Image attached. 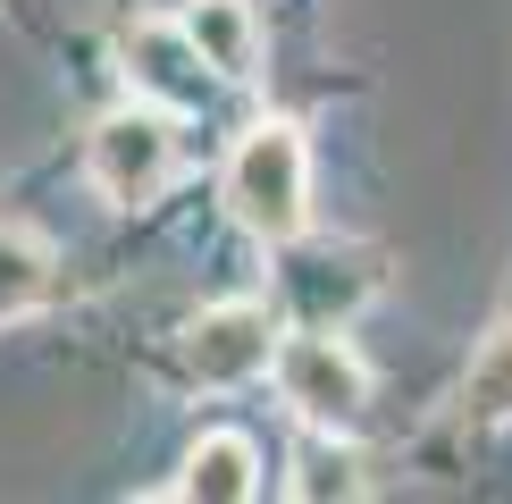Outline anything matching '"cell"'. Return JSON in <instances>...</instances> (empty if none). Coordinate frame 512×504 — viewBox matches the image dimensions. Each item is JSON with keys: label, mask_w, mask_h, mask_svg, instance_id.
Returning a JSON list of instances; mask_svg holds the SVG:
<instances>
[{"label": "cell", "mask_w": 512, "mask_h": 504, "mask_svg": "<svg viewBox=\"0 0 512 504\" xmlns=\"http://www.w3.org/2000/svg\"><path fill=\"white\" fill-rule=\"evenodd\" d=\"M219 194H227V210H236L244 236L294 244L311 227V152H303V126H286V118L244 126V143L227 152Z\"/></svg>", "instance_id": "6da1fadb"}, {"label": "cell", "mask_w": 512, "mask_h": 504, "mask_svg": "<svg viewBox=\"0 0 512 504\" xmlns=\"http://www.w3.org/2000/svg\"><path fill=\"white\" fill-rule=\"evenodd\" d=\"M84 177H93L101 202L143 210L168 177H177V126H168V110H152V101L110 110L93 135H84Z\"/></svg>", "instance_id": "3957f363"}, {"label": "cell", "mask_w": 512, "mask_h": 504, "mask_svg": "<svg viewBox=\"0 0 512 504\" xmlns=\"http://www.w3.org/2000/svg\"><path fill=\"white\" fill-rule=\"evenodd\" d=\"M118 51H126L135 101H152V110H168V118H194L210 101V84H219V68L202 59V42L185 34V17H177V26H168V17H135Z\"/></svg>", "instance_id": "277c9868"}, {"label": "cell", "mask_w": 512, "mask_h": 504, "mask_svg": "<svg viewBox=\"0 0 512 504\" xmlns=\"http://www.w3.org/2000/svg\"><path fill=\"white\" fill-rule=\"evenodd\" d=\"M462 412H471L479 429H504V420H512V328H496V336L471 353V378H462Z\"/></svg>", "instance_id": "ba28073f"}, {"label": "cell", "mask_w": 512, "mask_h": 504, "mask_svg": "<svg viewBox=\"0 0 512 504\" xmlns=\"http://www.w3.org/2000/svg\"><path fill=\"white\" fill-rule=\"evenodd\" d=\"M269 378H277V395H286V412L311 420V429H353L361 404H370V370H361V353H353L336 328L277 336Z\"/></svg>", "instance_id": "7a4b0ae2"}, {"label": "cell", "mask_w": 512, "mask_h": 504, "mask_svg": "<svg viewBox=\"0 0 512 504\" xmlns=\"http://www.w3.org/2000/svg\"><path fill=\"white\" fill-rule=\"evenodd\" d=\"M168 496H194V504H244V496H261V446H252L244 429L194 437V454H185V471H177Z\"/></svg>", "instance_id": "8992f818"}, {"label": "cell", "mask_w": 512, "mask_h": 504, "mask_svg": "<svg viewBox=\"0 0 512 504\" xmlns=\"http://www.w3.org/2000/svg\"><path fill=\"white\" fill-rule=\"evenodd\" d=\"M42 286H51V244L34 227H0V320H17Z\"/></svg>", "instance_id": "9c48e42d"}, {"label": "cell", "mask_w": 512, "mask_h": 504, "mask_svg": "<svg viewBox=\"0 0 512 504\" xmlns=\"http://www.w3.org/2000/svg\"><path fill=\"white\" fill-rule=\"evenodd\" d=\"M286 488L294 496H361V479L345 454H303V479H286Z\"/></svg>", "instance_id": "30bf717a"}, {"label": "cell", "mask_w": 512, "mask_h": 504, "mask_svg": "<svg viewBox=\"0 0 512 504\" xmlns=\"http://www.w3.org/2000/svg\"><path fill=\"white\" fill-rule=\"evenodd\" d=\"M277 362V320L269 303H210L194 328H185V370L202 387H252Z\"/></svg>", "instance_id": "5b68a950"}, {"label": "cell", "mask_w": 512, "mask_h": 504, "mask_svg": "<svg viewBox=\"0 0 512 504\" xmlns=\"http://www.w3.org/2000/svg\"><path fill=\"white\" fill-rule=\"evenodd\" d=\"M185 34L202 42V59L227 84H244L261 68V17H252V0H185Z\"/></svg>", "instance_id": "52a82bcc"}]
</instances>
